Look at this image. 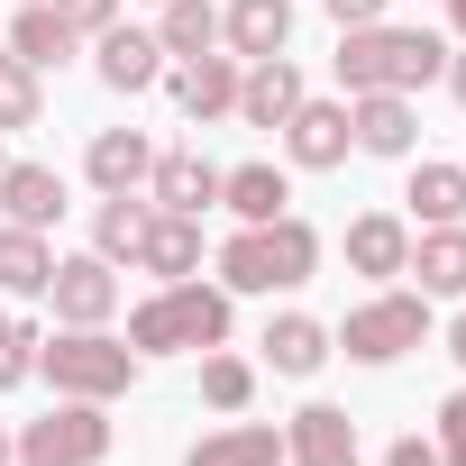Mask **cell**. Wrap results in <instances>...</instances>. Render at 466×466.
I'll return each mask as SVG.
<instances>
[{"mask_svg":"<svg viewBox=\"0 0 466 466\" xmlns=\"http://www.w3.org/2000/svg\"><path fill=\"white\" fill-rule=\"evenodd\" d=\"M439 65H448V46L430 28H348V46H339L348 92H420Z\"/></svg>","mask_w":466,"mask_h":466,"instance_id":"6da1fadb","label":"cell"},{"mask_svg":"<svg viewBox=\"0 0 466 466\" xmlns=\"http://www.w3.org/2000/svg\"><path fill=\"white\" fill-rule=\"evenodd\" d=\"M128 339H137V348H219V339H228V302H219L210 284H165L156 302H137Z\"/></svg>","mask_w":466,"mask_h":466,"instance_id":"7a4b0ae2","label":"cell"},{"mask_svg":"<svg viewBox=\"0 0 466 466\" xmlns=\"http://www.w3.org/2000/svg\"><path fill=\"white\" fill-rule=\"evenodd\" d=\"M110 457V420L74 393L65 411H46V420H28V439H19V466H101Z\"/></svg>","mask_w":466,"mask_h":466,"instance_id":"3957f363","label":"cell"},{"mask_svg":"<svg viewBox=\"0 0 466 466\" xmlns=\"http://www.w3.org/2000/svg\"><path fill=\"white\" fill-rule=\"evenodd\" d=\"M46 375H56V393L101 402V393H128V348H110L101 329H74V339L46 348Z\"/></svg>","mask_w":466,"mask_h":466,"instance_id":"277c9868","label":"cell"},{"mask_svg":"<svg viewBox=\"0 0 466 466\" xmlns=\"http://www.w3.org/2000/svg\"><path fill=\"white\" fill-rule=\"evenodd\" d=\"M420 329H430V311H420V293H384V302H366V311H348V357H366V366H384V357H402V348H420Z\"/></svg>","mask_w":466,"mask_h":466,"instance_id":"5b68a950","label":"cell"},{"mask_svg":"<svg viewBox=\"0 0 466 466\" xmlns=\"http://www.w3.org/2000/svg\"><path fill=\"white\" fill-rule=\"evenodd\" d=\"M46 293H56V311H65L74 329H92V320H110L119 275H110V257H74V266H56V275H46Z\"/></svg>","mask_w":466,"mask_h":466,"instance_id":"8992f818","label":"cell"},{"mask_svg":"<svg viewBox=\"0 0 466 466\" xmlns=\"http://www.w3.org/2000/svg\"><path fill=\"white\" fill-rule=\"evenodd\" d=\"M0 210H10L19 228L65 219V174H56V165H0Z\"/></svg>","mask_w":466,"mask_h":466,"instance_id":"52a82bcc","label":"cell"},{"mask_svg":"<svg viewBox=\"0 0 466 466\" xmlns=\"http://www.w3.org/2000/svg\"><path fill=\"white\" fill-rule=\"evenodd\" d=\"M411 101L402 92H357V119H348V137L366 147V156H411Z\"/></svg>","mask_w":466,"mask_h":466,"instance_id":"ba28073f","label":"cell"},{"mask_svg":"<svg viewBox=\"0 0 466 466\" xmlns=\"http://www.w3.org/2000/svg\"><path fill=\"white\" fill-rule=\"evenodd\" d=\"M137 266L165 275V284H183V275L201 266V228H192L183 210H156V219H147V238H137Z\"/></svg>","mask_w":466,"mask_h":466,"instance_id":"9c48e42d","label":"cell"},{"mask_svg":"<svg viewBox=\"0 0 466 466\" xmlns=\"http://www.w3.org/2000/svg\"><path fill=\"white\" fill-rule=\"evenodd\" d=\"M238 110H248V128H284V119L302 110V74H293L284 56H266V65L238 83Z\"/></svg>","mask_w":466,"mask_h":466,"instance_id":"30bf717a","label":"cell"},{"mask_svg":"<svg viewBox=\"0 0 466 466\" xmlns=\"http://www.w3.org/2000/svg\"><path fill=\"white\" fill-rule=\"evenodd\" d=\"M284 137H293V165H339L348 156V110L339 101H302L284 119Z\"/></svg>","mask_w":466,"mask_h":466,"instance_id":"8fae6325","label":"cell"},{"mask_svg":"<svg viewBox=\"0 0 466 466\" xmlns=\"http://www.w3.org/2000/svg\"><path fill=\"white\" fill-rule=\"evenodd\" d=\"M219 28H228V46H238V56L266 65V56H284V37H293V0H238Z\"/></svg>","mask_w":466,"mask_h":466,"instance_id":"7c38bea8","label":"cell"},{"mask_svg":"<svg viewBox=\"0 0 466 466\" xmlns=\"http://www.w3.org/2000/svg\"><path fill=\"white\" fill-rule=\"evenodd\" d=\"M293 466H357V430H348V411L311 402V411L293 420Z\"/></svg>","mask_w":466,"mask_h":466,"instance_id":"4fadbf2b","label":"cell"},{"mask_svg":"<svg viewBox=\"0 0 466 466\" xmlns=\"http://www.w3.org/2000/svg\"><path fill=\"white\" fill-rule=\"evenodd\" d=\"M348 266H357V275H402V266H411V228L384 219V210H366V219L348 228Z\"/></svg>","mask_w":466,"mask_h":466,"instance_id":"5bb4252c","label":"cell"},{"mask_svg":"<svg viewBox=\"0 0 466 466\" xmlns=\"http://www.w3.org/2000/svg\"><path fill=\"white\" fill-rule=\"evenodd\" d=\"M174 101H183L192 119L238 110V74H228V56H183V74H174Z\"/></svg>","mask_w":466,"mask_h":466,"instance_id":"9a60e30c","label":"cell"},{"mask_svg":"<svg viewBox=\"0 0 466 466\" xmlns=\"http://www.w3.org/2000/svg\"><path fill=\"white\" fill-rule=\"evenodd\" d=\"M156 74H165V46L156 37H137V28H110L101 37V83L110 92H147Z\"/></svg>","mask_w":466,"mask_h":466,"instance_id":"2e32d148","label":"cell"},{"mask_svg":"<svg viewBox=\"0 0 466 466\" xmlns=\"http://www.w3.org/2000/svg\"><path fill=\"white\" fill-rule=\"evenodd\" d=\"M219 201L238 210L248 228H266V219H284V201H293V192H284V174H275V165H238V174H219Z\"/></svg>","mask_w":466,"mask_h":466,"instance_id":"e0dca14e","label":"cell"},{"mask_svg":"<svg viewBox=\"0 0 466 466\" xmlns=\"http://www.w3.org/2000/svg\"><path fill=\"white\" fill-rule=\"evenodd\" d=\"M402 275H420V293H466V228L448 219V228H430V238L411 248V266Z\"/></svg>","mask_w":466,"mask_h":466,"instance_id":"ac0fdd59","label":"cell"},{"mask_svg":"<svg viewBox=\"0 0 466 466\" xmlns=\"http://www.w3.org/2000/svg\"><path fill=\"white\" fill-rule=\"evenodd\" d=\"M147 174H156V156H147L137 128H101V137H92V183H101V192H128V183H147Z\"/></svg>","mask_w":466,"mask_h":466,"instance_id":"d6986e66","label":"cell"},{"mask_svg":"<svg viewBox=\"0 0 466 466\" xmlns=\"http://www.w3.org/2000/svg\"><path fill=\"white\" fill-rule=\"evenodd\" d=\"M219 201V174L201 165V156H165L156 165V210H183V219H201Z\"/></svg>","mask_w":466,"mask_h":466,"instance_id":"ffe728a7","label":"cell"},{"mask_svg":"<svg viewBox=\"0 0 466 466\" xmlns=\"http://www.w3.org/2000/svg\"><path fill=\"white\" fill-rule=\"evenodd\" d=\"M10 56H19V65H65V56H74V28L56 19V0H28V10H19Z\"/></svg>","mask_w":466,"mask_h":466,"instance_id":"44dd1931","label":"cell"},{"mask_svg":"<svg viewBox=\"0 0 466 466\" xmlns=\"http://www.w3.org/2000/svg\"><path fill=\"white\" fill-rule=\"evenodd\" d=\"M46 275H56V257H46V238L37 228H0V293H46Z\"/></svg>","mask_w":466,"mask_h":466,"instance_id":"7402d4cb","label":"cell"},{"mask_svg":"<svg viewBox=\"0 0 466 466\" xmlns=\"http://www.w3.org/2000/svg\"><path fill=\"white\" fill-rule=\"evenodd\" d=\"M402 201H411V210H420V219H430V228H448V219H457V210H466V165H420V174H411V192H402Z\"/></svg>","mask_w":466,"mask_h":466,"instance_id":"603a6c76","label":"cell"},{"mask_svg":"<svg viewBox=\"0 0 466 466\" xmlns=\"http://www.w3.org/2000/svg\"><path fill=\"white\" fill-rule=\"evenodd\" d=\"M266 357H275V366H284V375H311V366H320V357H329V329H320V320H302V311H293V320H275V329H266Z\"/></svg>","mask_w":466,"mask_h":466,"instance_id":"cb8c5ba5","label":"cell"},{"mask_svg":"<svg viewBox=\"0 0 466 466\" xmlns=\"http://www.w3.org/2000/svg\"><path fill=\"white\" fill-rule=\"evenodd\" d=\"M210 37H219L210 0H165V28H156V46H165V56H210Z\"/></svg>","mask_w":466,"mask_h":466,"instance_id":"d4e9b609","label":"cell"},{"mask_svg":"<svg viewBox=\"0 0 466 466\" xmlns=\"http://www.w3.org/2000/svg\"><path fill=\"white\" fill-rule=\"evenodd\" d=\"M275 457H284L275 430H219V439L192 448V466H275Z\"/></svg>","mask_w":466,"mask_h":466,"instance_id":"484cf974","label":"cell"},{"mask_svg":"<svg viewBox=\"0 0 466 466\" xmlns=\"http://www.w3.org/2000/svg\"><path fill=\"white\" fill-rule=\"evenodd\" d=\"M228 284H238V293H284L275 284V248H266V228H248V238H228Z\"/></svg>","mask_w":466,"mask_h":466,"instance_id":"4316f807","label":"cell"},{"mask_svg":"<svg viewBox=\"0 0 466 466\" xmlns=\"http://www.w3.org/2000/svg\"><path fill=\"white\" fill-rule=\"evenodd\" d=\"M266 248H275V284H302L311 275V257H320V238L284 210V219H266Z\"/></svg>","mask_w":466,"mask_h":466,"instance_id":"83f0119b","label":"cell"},{"mask_svg":"<svg viewBox=\"0 0 466 466\" xmlns=\"http://www.w3.org/2000/svg\"><path fill=\"white\" fill-rule=\"evenodd\" d=\"M37 119V65L0 56V128H28Z\"/></svg>","mask_w":466,"mask_h":466,"instance_id":"f1b7e54d","label":"cell"},{"mask_svg":"<svg viewBox=\"0 0 466 466\" xmlns=\"http://www.w3.org/2000/svg\"><path fill=\"white\" fill-rule=\"evenodd\" d=\"M147 219H156V210L119 192V201L101 210V257H137V238H147Z\"/></svg>","mask_w":466,"mask_h":466,"instance_id":"f546056e","label":"cell"},{"mask_svg":"<svg viewBox=\"0 0 466 466\" xmlns=\"http://www.w3.org/2000/svg\"><path fill=\"white\" fill-rule=\"evenodd\" d=\"M201 393H210V402H219V411H238V402H248V393H257V375H248V366H238V357H210V366H201Z\"/></svg>","mask_w":466,"mask_h":466,"instance_id":"4dcf8cb0","label":"cell"},{"mask_svg":"<svg viewBox=\"0 0 466 466\" xmlns=\"http://www.w3.org/2000/svg\"><path fill=\"white\" fill-rule=\"evenodd\" d=\"M37 366V339H28V320H0V384H19Z\"/></svg>","mask_w":466,"mask_h":466,"instance_id":"1f68e13d","label":"cell"},{"mask_svg":"<svg viewBox=\"0 0 466 466\" xmlns=\"http://www.w3.org/2000/svg\"><path fill=\"white\" fill-rule=\"evenodd\" d=\"M439 457H448V466H466V393L439 411Z\"/></svg>","mask_w":466,"mask_h":466,"instance_id":"d6a6232c","label":"cell"},{"mask_svg":"<svg viewBox=\"0 0 466 466\" xmlns=\"http://www.w3.org/2000/svg\"><path fill=\"white\" fill-rule=\"evenodd\" d=\"M110 10H119V0H56V19L83 37V28H110Z\"/></svg>","mask_w":466,"mask_h":466,"instance_id":"836d02e7","label":"cell"},{"mask_svg":"<svg viewBox=\"0 0 466 466\" xmlns=\"http://www.w3.org/2000/svg\"><path fill=\"white\" fill-rule=\"evenodd\" d=\"M329 10H339V28H375V19H384V0H329Z\"/></svg>","mask_w":466,"mask_h":466,"instance_id":"e575fe53","label":"cell"},{"mask_svg":"<svg viewBox=\"0 0 466 466\" xmlns=\"http://www.w3.org/2000/svg\"><path fill=\"white\" fill-rule=\"evenodd\" d=\"M384 466H439V457H430V448H420V439H402V448H393V457H384Z\"/></svg>","mask_w":466,"mask_h":466,"instance_id":"d590c367","label":"cell"},{"mask_svg":"<svg viewBox=\"0 0 466 466\" xmlns=\"http://www.w3.org/2000/svg\"><path fill=\"white\" fill-rule=\"evenodd\" d=\"M448 357H457V366H466V320H457V329H448Z\"/></svg>","mask_w":466,"mask_h":466,"instance_id":"8d00e7d4","label":"cell"},{"mask_svg":"<svg viewBox=\"0 0 466 466\" xmlns=\"http://www.w3.org/2000/svg\"><path fill=\"white\" fill-rule=\"evenodd\" d=\"M448 83H457V101H466V56H457V65H448Z\"/></svg>","mask_w":466,"mask_h":466,"instance_id":"74e56055","label":"cell"},{"mask_svg":"<svg viewBox=\"0 0 466 466\" xmlns=\"http://www.w3.org/2000/svg\"><path fill=\"white\" fill-rule=\"evenodd\" d=\"M448 10H457V28H466V0H448Z\"/></svg>","mask_w":466,"mask_h":466,"instance_id":"f35d334b","label":"cell"},{"mask_svg":"<svg viewBox=\"0 0 466 466\" xmlns=\"http://www.w3.org/2000/svg\"><path fill=\"white\" fill-rule=\"evenodd\" d=\"M0 466H10V439H0Z\"/></svg>","mask_w":466,"mask_h":466,"instance_id":"ab89813d","label":"cell"}]
</instances>
